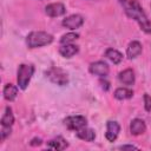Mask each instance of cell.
<instances>
[{"mask_svg": "<svg viewBox=\"0 0 151 151\" xmlns=\"http://www.w3.org/2000/svg\"><path fill=\"white\" fill-rule=\"evenodd\" d=\"M88 71L93 76H98L100 78H106L109 76V72H110V67L109 65L105 63V61H101V60H98V61H94L88 67Z\"/></svg>", "mask_w": 151, "mask_h": 151, "instance_id": "obj_6", "label": "cell"}, {"mask_svg": "<svg viewBox=\"0 0 151 151\" xmlns=\"http://www.w3.org/2000/svg\"><path fill=\"white\" fill-rule=\"evenodd\" d=\"M34 73V66L31 64H21L18 68V73H17V81H18V86L21 90H26L32 76Z\"/></svg>", "mask_w": 151, "mask_h": 151, "instance_id": "obj_3", "label": "cell"}, {"mask_svg": "<svg viewBox=\"0 0 151 151\" xmlns=\"http://www.w3.org/2000/svg\"><path fill=\"white\" fill-rule=\"evenodd\" d=\"M78 38H79V34H78V33L70 32V33L64 34V35L60 38V44H61V45H64V44H72V42L76 41Z\"/></svg>", "mask_w": 151, "mask_h": 151, "instance_id": "obj_20", "label": "cell"}, {"mask_svg": "<svg viewBox=\"0 0 151 151\" xmlns=\"http://www.w3.org/2000/svg\"><path fill=\"white\" fill-rule=\"evenodd\" d=\"M100 84H101V87H103L105 91H107V90L110 88V83H109V81H106V80H100Z\"/></svg>", "mask_w": 151, "mask_h": 151, "instance_id": "obj_24", "label": "cell"}, {"mask_svg": "<svg viewBox=\"0 0 151 151\" xmlns=\"http://www.w3.org/2000/svg\"><path fill=\"white\" fill-rule=\"evenodd\" d=\"M142 51H143L142 44L137 40H132L126 47V55L129 59H134L142 53Z\"/></svg>", "mask_w": 151, "mask_h": 151, "instance_id": "obj_11", "label": "cell"}, {"mask_svg": "<svg viewBox=\"0 0 151 151\" xmlns=\"http://www.w3.org/2000/svg\"><path fill=\"white\" fill-rule=\"evenodd\" d=\"M120 132V125L116 120H109L106 123V132L105 137L109 142H114Z\"/></svg>", "mask_w": 151, "mask_h": 151, "instance_id": "obj_9", "label": "cell"}, {"mask_svg": "<svg viewBox=\"0 0 151 151\" xmlns=\"http://www.w3.org/2000/svg\"><path fill=\"white\" fill-rule=\"evenodd\" d=\"M0 123H1L2 126H12L14 124V116H13L12 109L9 106H7L5 109V113L1 117V122Z\"/></svg>", "mask_w": 151, "mask_h": 151, "instance_id": "obj_19", "label": "cell"}, {"mask_svg": "<svg viewBox=\"0 0 151 151\" xmlns=\"http://www.w3.org/2000/svg\"><path fill=\"white\" fill-rule=\"evenodd\" d=\"M53 35L44 31H33L26 37V45L28 48H38L47 46L53 42Z\"/></svg>", "mask_w": 151, "mask_h": 151, "instance_id": "obj_2", "label": "cell"}, {"mask_svg": "<svg viewBox=\"0 0 151 151\" xmlns=\"http://www.w3.org/2000/svg\"><path fill=\"white\" fill-rule=\"evenodd\" d=\"M105 57H106L112 64H114V65L120 64L122 60H123V54H122L119 51L114 50V48H107V50L105 51Z\"/></svg>", "mask_w": 151, "mask_h": 151, "instance_id": "obj_17", "label": "cell"}, {"mask_svg": "<svg viewBox=\"0 0 151 151\" xmlns=\"http://www.w3.org/2000/svg\"><path fill=\"white\" fill-rule=\"evenodd\" d=\"M64 124L68 130L78 131L87 125V119L84 116H68L64 119Z\"/></svg>", "mask_w": 151, "mask_h": 151, "instance_id": "obj_5", "label": "cell"}, {"mask_svg": "<svg viewBox=\"0 0 151 151\" xmlns=\"http://www.w3.org/2000/svg\"><path fill=\"white\" fill-rule=\"evenodd\" d=\"M119 2L125 14L130 19L134 20L143 32H145L146 34H151V21L149 20L142 5L137 0H119Z\"/></svg>", "mask_w": 151, "mask_h": 151, "instance_id": "obj_1", "label": "cell"}, {"mask_svg": "<svg viewBox=\"0 0 151 151\" xmlns=\"http://www.w3.org/2000/svg\"><path fill=\"white\" fill-rule=\"evenodd\" d=\"M79 51V47L73 44H64L59 47V53L64 58H72Z\"/></svg>", "mask_w": 151, "mask_h": 151, "instance_id": "obj_13", "label": "cell"}, {"mask_svg": "<svg viewBox=\"0 0 151 151\" xmlns=\"http://www.w3.org/2000/svg\"><path fill=\"white\" fill-rule=\"evenodd\" d=\"M45 77L53 84L59 86H65L68 84V74L65 70L60 67H50L45 71Z\"/></svg>", "mask_w": 151, "mask_h": 151, "instance_id": "obj_4", "label": "cell"}, {"mask_svg": "<svg viewBox=\"0 0 151 151\" xmlns=\"http://www.w3.org/2000/svg\"><path fill=\"white\" fill-rule=\"evenodd\" d=\"M61 24H63L64 27L73 31V29H77V28L83 26L84 18L81 15H79V14H72V15H68L67 18H65Z\"/></svg>", "mask_w": 151, "mask_h": 151, "instance_id": "obj_7", "label": "cell"}, {"mask_svg": "<svg viewBox=\"0 0 151 151\" xmlns=\"http://www.w3.org/2000/svg\"><path fill=\"white\" fill-rule=\"evenodd\" d=\"M146 131V124L143 119L140 118H134L130 123V132L133 136H139L143 134Z\"/></svg>", "mask_w": 151, "mask_h": 151, "instance_id": "obj_10", "label": "cell"}, {"mask_svg": "<svg viewBox=\"0 0 151 151\" xmlns=\"http://www.w3.org/2000/svg\"><path fill=\"white\" fill-rule=\"evenodd\" d=\"M4 98L8 101H13L15 100L17 96H18V87L13 84H6L5 87H4Z\"/></svg>", "mask_w": 151, "mask_h": 151, "instance_id": "obj_16", "label": "cell"}, {"mask_svg": "<svg viewBox=\"0 0 151 151\" xmlns=\"http://www.w3.org/2000/svg\"><path fill=\"white\" fill-rule=\"evenodd\" d=\"M47 146L52 150H65L66 147H68V143L65 138H63L61 136H58L51 139L50 142H47Z\"/></svg>", "mask_w": 151, "mask_h": 151, "instance_id": "obj_15", "label": "cell"}, {"mask_svg": "<svg viewBox=\"0 0 151 151\" xmlns=\"http://www.w3.org/2000/svg\"><path fill=\"white\" fill-rule=\"evenodd\" d=\"M41 143H42V140H41L40 138H37V137H35V138H33V139L31 140L29 144H31L32 146H37V145H41Z\"/></svg>", "mask_w": 151, "mask_h": 151, "instance_id": "obj_23", "label": "cell"}, {"mask_svg": "<svg viewBox=\"0 0 151 151\" xmlns=\"http://www.w3.org/2000/svg\"><path fill=\"white\" fill-rule=\"evenodd\" d=\"M11 132H12L11 126H2L1 132H0V138H1V140H5V139L11 134Z\"/></svg>", "mask_w": 151, "mask_h": 151, "instance_id": "obj_21", "label": "cell"}, {"mask_svg": "<svg viewBox=\"0 0 151 151\" xmlns=\"http://www.w3.org/2000/svg\"><path fill=\"white\" fill-rule=\"evenodd\" d=\"M118 79L122 84L126 85V86H131L134 84L136 81V77H134V72L131 68H126L122 72H119L118 74Z\"/></svg>", "mask_w": 151, "mask_h": 151, "instance_id": "obj_12", "label": "cell"}, {"mask_svg": "<svg viewBox=\"0 0 151 151\" xmlns=\"http://www.w3.org/2000/svg\"><path fill=\"white\" fill-rule=\"evenodd\" d=\"M45 13L51 18H58L66 13V8L61 2H53L45 7Z\"/></svg>", "mask_w": 151, "mask_h": 151, "instance_id": "obj_8", "label": "cell"}, {"mask_svg": "<svg viewBox=\"0 0 151 151\" xmlns=\"http://www.w3.org/2000/svg\"><path fill=\"white\" fill-rule=\"evenodd\" d=\"M119 149H122V150H126V149H130V150H137L138 147L134 146V145H122V146H119Z\"/></svg>", "mask_w": 151, "mask_h": 151, "instance_id": "obj_25", "label": "cell"}, {"mask_svg": "<svg viewBox=\"0 0 151 151\" xmlns=\"http://www.w3.org/2000/svg\"><path fill=\"white\" fill-rule=\"evenodd\" d=\"M76 132H77V137L80 138L81 140H85V142H93L96 138L94 130L91 127H87V126H84Z\"/></svg>", "mask_w": 151, "mask_h": 151, "instance_id": "obj_14", "label": "cell"}, {"mask_svg": "<svg viewBox=\"0 0 151 151\" xmlns=\"http://www.w3.org/2000/svg\"><path fill=\"white\" fill-rule=\"evenodd\" d=\"M113 96L118 100H126V99H130L133 97V91L127 87H118V88H116Z\"/></svg>", "mask_w": 151, "mask_h": 151, "instance_id": "obj_18", "label": "cell"}, {"mask_svg": "<svg viewBox=\"0 0 151 151\" xmlns=\"http://www.w3.org/2000/svg\"><path fill=\"white\" fill-rule=\"evenodd\" d=\"M144 106L146 111H151V97L147 93L144 94Z\"/></svg>", "mask_w": 151, "mask_h": 151, "instance_id": "obj_22", "label": "cell"}]
</instances>
